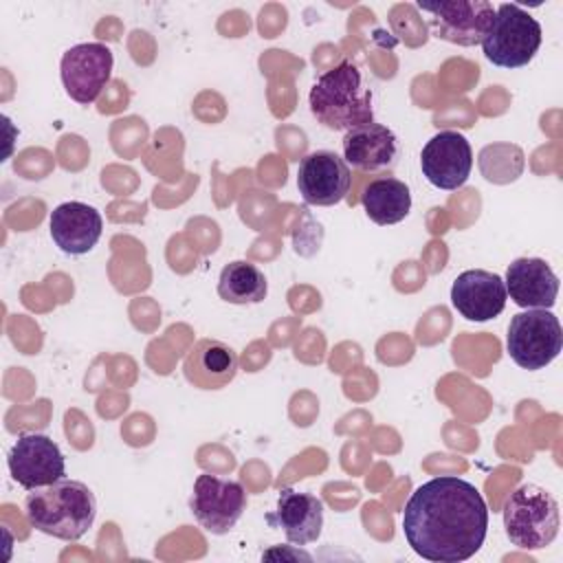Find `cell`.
Instances as JSON below:
<instances>
[{"mask_svg":"<svg viewBox=\"0 0 563 563\" xmlns=\"http://www.w3.org/2000/svg\"><path fill=\"white\" fill-rule=\"evenodd\" d=\"M268 526L284 530L295 545H308L319 539L323 528V501L317 495L299 493L290 486L279 490L277 508L266 515Z\"/></svg>","mask_w":563,"mask_h":563,"instance_id":"cell-14","label":"cell"},{"mask_svg":"<svg viewBox=\"0 0 563 563\" xmlns=\"http://www.w3.org/2000/svg\"><path fill=\"white\" fill-rule=\"evenodd\" d=\"M398 158L396 134L376 121L356 125L343 136V161L363 172L391 167Z\"/></svg>","mask_w":563,"mask_h":563,"instance_id":"cell-18","label":"cell"},{"mask_svg":"<svg viewBox=\"0 0 563 563\" xmlns=\"http://www.w3.org/2000/svg\"><path fill=\"white\" fill-rule=\"evenodd\" d=\"M504 528L512 545L541 550L559 534V501L537 484H521L504 504Z\"/></svg>","mask_w":563,"mask_h":563,"instance_id":"cell-4","label":"cell"},{"mask_svg":"<svg viewBox=\"0 0 563 563\" xmlns=\"http://www.w3.org/2000/svg\"><path fill=\"white\" fill-rule=\"evenodd\" d=\"M479 169L486 180L506 185L521 176L523 152L512 143H493L479 152Z\"/></svg>","mask_w":563,"mask_h":563,"instance_id":"cell-21","label":"cell"},{"mask_svg":"<svg viewBox=\"0 0 563 563\" xmlns=\"http://www.w3.org/2000/svg\"><path fill=\"white\" fill-rule=\"evenodd\" d=\"M402 532L418 556L460 563L482 548L488 508L475 484L457 475H440L411 493L402 510Z\"/></svg>","mask_w":563,"mask_h":563,"instance_id":"cell-1","label":"cell"},{"mask_svg":"<svg viewBox=\"0 0 563 563\" xmlns=\"http://www.w3.org/2000/svg\"><path fill=\"white\" fill-rule=\"evenodd\" d=\"M308 106L312 117L334 132H347L374 121L372 90L363 84L358 66L350 59L339 62L312 84Z\"/></svg>","mask_w":563,"mask_h":563,"instance_id":"cell-3","label":"cell"},{"mask_svg":"<svg viewBox=\"0 0 563 563\" xmlns=\"http://www.w3.org/2000/svg\"><path fill=\"white\" fill-rule=\"evenodd\" d=\"M350 183L352 174L347 163L330 150L310 152L301 158L297 169V189L306 205L332 207L345 198Z\"/></svg>","mask_w":563,"mask_h":563,"instance_id":"cell-12","label":"cell"},{"mask_svg":"<svg viewBox=\"0 0 563 563\" xmlns=\"http://www.w3.org/2000/svg\"><path fill=\"white\" fill-rule=\"evenodd\" d=\"M7 464L13 482L26 490L48 486L66 475V460L57 442L44 433H22L11 446Z\"/></svg>","mask_w":563,"mask_h":563,"instance_id":"cell-10","label":"cell"},{"mask_svg":"<svg viewBox=\"0 0 563 563\" xmlns=\"http://www.w3.org/2000/svg\"><path fill=\"white\" fill-rule=\"evenodd\" d=\"M506 295L521 308L550 310L559 295V277L541 257H517L506 271Z\"/></svg>","mask_w":563,"mask_h":563,"instance_id":"cell-16","label":"cell"},{"mask_svg":"<svg viewBox=\"0 0 563 563\" xmlns=\"http://www.w3.org/2000/svg\"><path fill=\"white\" fill-rule=\"evenodd\" d=\"M112 66V51L101 42H84L70 46L62 55L59 64V75L66 95L81 106H90L92 101H97V97L110 81Z\"/></svg>","mask_w":563,"mask_h":563,"instance_id":"cell-9","label":"cell"},{"mask_svg":"<svg viewBox=\"0 0 563 563\" xmlns=\"http://www.w3.org/2000/svg\"><path fill=\"white\" fill-rule=\"evenodd\" d=\"M541 40V24L519 4L504 2L495 9L490 29L482 40V51L499 68H521L532 62Z\"/></svg>","mask_w":563,"mask_h":563,"instance_id":"cell-5","label":"cell"},{"mask_svg":"<svg viewBox=\"0 0 563 563\" xmlns=\"http://www.w3.org/2000/svg\"><path fill=\"white\" fill-rule=\"evenodd\" d=\"M506 347L510 358L523 369H543L550 365L561 347L563 332L554 312L545 308H528L510 319Z\"/></svg>","mask_w":563,"mask_h":563,"instance_id":"cell-6","label":"cell"},{"mask_svg":"<svg viewBox=\"0 0 563 563\" xmlns=\"http://www.w3.org/2000/svg\"><path fill=\"white\" fill-rule=\"evenodd\" d=\"M506 284L497 273L471 268L460 273L451 286L453 308L468 321H490L506 306Z\"/></svg>","mask_w":563,"mask_h":563,"instance_id":"cell-13","label":"cell"},{"mask_svg":"<svg viewBox=\"0 0 563 563\" xmlns=\"http://www.w3.org/2000/svg\"><path fill=\"white\" fill-rule=\"evenodd\" d=\"M53 242L66 255H84L92 251L103 231L101 213L86 202H62L48 218Z\"/></svg>","mask_w":563,"mask_h":563,"instance_id":"cell-15","label":"cell"},{"mask_svg":"<svg viewBox=\"0 0 563 563\" xmlns=\"http://www.w3.org/2000/svg\"><path fill=\"white\" fill-rule=\"evenodd\" d=\"M189 508L211 534H227L246 510V490L240 482L202 473L194 482Z\"/></svg>","mask_w":563,"mask_h":563,"instance_id":"cell-8","label":"cell"},{"mask_svg":"<svg viewBox=\"0 0 563 563\" xmlns=\"http://www.w3.org/2000/svg\"><path fill=\"white\" fill-rule=\"evenodd\" d=\"M424 178L438 187L453 191L462 187L473 169V150L462 132L442 130L431 136L420 152Z\"/></svg>","mask_w":563,"mask_h":563,"instance_id":"cell-11","label":"cell"},{"mask_svg":"<svg viewBox=\"0 0 563 563\" xmlns=\"http://www.w3.org/2000/svg\"><path fill=\"white\" fill-rule=\"evenodd\" d=\"M268 292V284L264 273L244 260L229 262L220 271L218 279V295L220 299L244 306V303H260Z\"/></svg>","mask_w":563,"mask_h":563,"instance_id":"cell-20","label":"cell"},{"mask_svg":"<svg viewBox=\"0 0 563 563\" xmlns=\"http://www.w3.org/2000/svg\"><path fill=\"white\" fill-rule=\"evenodd\" d=\"M361 205L372 222L380 227L396 224L409 216L411 191L402 180L394 176L374 178L369 180V185H365L361 194Z\"/></svg>","mask_w":563,"mask_h":563,"instance_id":"cell-19","label":"cell"},{"mask_svg":"<svg viewBox=\"0 0 563 563\" xmlns=\"http://www.w3.org/2000/svg\"><path fill=\"white\" fill-rule=\"evenodd\" d=\"M185 378L198 389H222L238 374V352L218 339H200L185 356Z\"/></svg>","mask_w":563,"mask_h":563,"instance_id":"cell-17","label":"cell"},{"mask_svg":"<svg viewBox=\"0 0 563 563\" xmlns=\"http://www.w3.org/2000/svg\"><path fill=\"white\" fill-rule=\"evenodd\" d=\"M416 7L429 15V29L438 40L457 46L482 44L495 18V7L488 0H442Z\"/></svg>","mask_w":563,"mask_h":563,"instance_id":"cell-7","label":"cell"},{"mask_svg":"<svg viewBox=\"0 0 563 563\" xmlns=\"http://www.w3.org/2000/svg\"><path fill=\"white\" fill-rule=\"evenodd\" d=\"M24 515L35 530L62 541H77L95 523L97 499L84 482L62 477L29 490Z\"/></svg>","mask_w":563,"mask_h":563,"instance_id":"cell-2","label":"cell"}]
</instances>
